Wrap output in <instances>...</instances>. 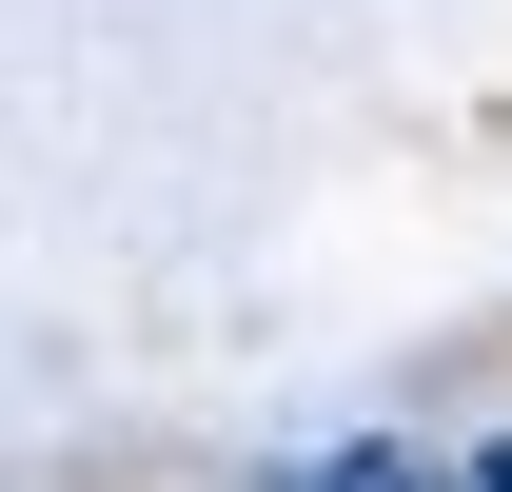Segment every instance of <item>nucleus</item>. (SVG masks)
Masks as SVG:
<instances>
[{"mask_svg":"<svg viewBox=\"0 0 512 492\" xmlns=\"http://www.w3.org/2000/svg\"><path fill=\"white\" fill-rule=\"evenodd\" d=\"M296 492H414V473H394V453H335V473H296Z\"/></svg>","mask_w":512,"mask_h":492,"instance_id":"nucleus-1","label":"nucleus"},{"mask_svg":"<svg viewBox=\"0 0 512 492\" xmlns=\"http://www.w3.org/2000/svg\"><path fill=\"white\" fill-rule=\"evenodd\" d=\"M473 492H512V453H493V473H473Z\"/></svg>","mask_w":512,"mask_h":492,"instance_id":"nucleus-2","label":"nucleus"}]
</instances>
